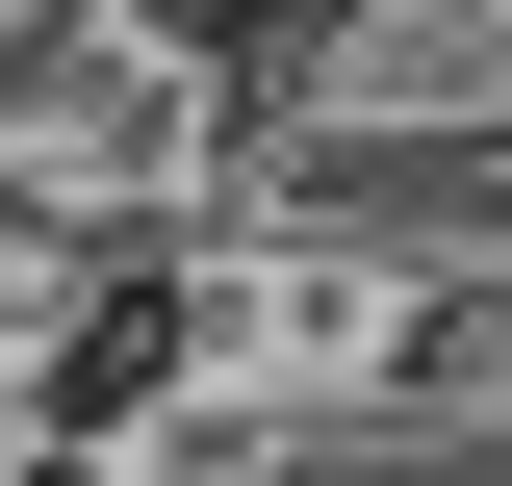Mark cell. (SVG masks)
I'll list each match as a JSON object with an SVG mask.
<instances>
[{
	"mask_svg": "<svg viewBox=\"0 0 512 486\" xmlns=\"http://www.w3.org/2000/svg\"><path fill=\"white\" fill-rule=\"evenodd\" d=\"M52 461H77V410H52V359L0 333V486H52Z\"/></svg>",
	"mask_w": 512,
	"mask_h": 486,
	"instance_id": "cell-1",
	"label": "cell"
}]
</instances>
